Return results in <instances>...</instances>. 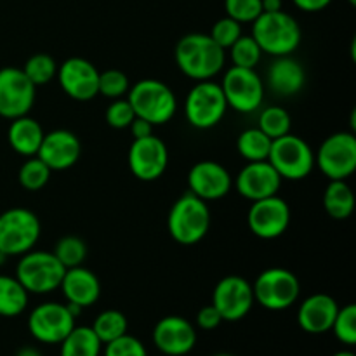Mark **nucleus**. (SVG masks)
I'll return each instance as SVG.
<instances>
[{
	"instance_id": "f257e3e1",
	"label": "nucleus",
	"mask_w": 356,
	"mask_h": 356,
	"mask_svg": "<svg viewBox=\"0 0 356 356\" xmlns=\"http://www.w3.org/2000/svg\"><path fill=\"white\" fill-rule=\"evenodd\" d=\"M174 58L181 72L191 80H212L226 63V51L211 35L188 33L176 44Z\"/></svg>"
},
{
	"instance_id": "f03ea898",
	"label": "nucleus",
	"mask_w": 356,
	"mask_h": 356,
	"mask_svg": "<svg viewBox=\"0 0 356 356\" xmlns=\"http://www.w3.org/2000/svg\"><path fill=\"white\" fill-rule=\"evenodd\" d=\"M211 228V211L207 202L191 191L181 195L172 204L167 218V229L181 245H195L205 238Z\"/></svg>"
},
{
	"instance_id": "7ed1b4c3",
	"label": "nucleus",
	"mask_w": 356,
	"mask_h": 356,
	"mask_svg": "<svg viewBox=\"0 0 356 356\" xmlns=\"http://www.w3.org/2000/svg\"><path fill=\"white\" fill-rule=\"evenodd\" d=\"M252 38L261 51L275 56H291L301 45L302 31L296 17L284 10L261 13L252 23Z\"/></svg>"
},
{
	"instance_id": "20e7f679",
	"label": "nucleus",
	"mask_w": 356,
	"mask_h": 356,
	"mask_svg": "<svg viewBox=\"0 0 356 356\" xmlns=\"http://www.w3.org/2000/svg\"><path fill=\"white\" fill-rule=\"evenodd\" d=\"M127 99L136 117L152 125H163L172 120L177 110L176 94L167 83L156 79H143L129 89Z\"/></svg>"
},
{
	"instance_id": "39448f33",
	"label": "nucleus",
	"mask_w": 356,
	"mask_h": 356,
	"mask_svg": "<svg viewBox=\"0 0 356 356\" xmlns=\"http://www.w3.org/2000/svg\"><path fill=\"white\" fill-rule=\"evenodd\" d=\"M16 278L28 294H51L61 285L66 268L47 250H33L19 256Z\"/></svg>"
},
{
	"instance_id": "423d86ee",
	"label": "nucleus",
	"mask_w": 356,
	"mask_h": 356,
	"mask_svg": "<svg viewBox=\"0 0 356 356\" xmlns=\"http://www.w3.org/2000/svg\"><path fill=\"white\" fill-rule=\"evenodd\" d=\"M40 233V219L30 209L13 207L0 214V250L7 257L30 252Z\"/></svg>"
},
{
	"instance_id": "0eeeda50",
	"label": "nucleus",
	"mask_w": 356,
	"mask_h": 356,
	"mask_svg": "<svg viewBox=\"0 0 356 356\" xmlns=\"http://www.w3.org/2000/svg\"><path fill=\"white\" fill-rule=\"evenodd\" d=\"M268 162L282 179L301 181L312 174L315 167V153L305 139L289 132L271 141Z\"/></svg>"
},
{
	"instance_id": "6e6552de",
	"label": "nucleus",
	"mask_w": 356,
	"mask_h": 356,
	"mask_svg": "<svg viewBox=\"0 0 356 356\" xmlns=\"http://www.w3.org/2000/svg\"><path fill=\"white\" fill-rule=\"evenodd\" d=\"M228 103L221 86L212 80H200L188 92L184 101V115L190 125L200 131L216 127L225 117Z\"/></svg>"
},
{
	"instance_id": "1a4fd4ad",
	"label": "nucleus",
	"mask_w": 356,
	"mask_h": 356,
	"mask_svg": "<svg viewBox=\"0 0 356 356\" xmlns=\"http://www.w3.org/2000/svg\"><path fill=\"white\" fill-rule=\"evenodd\" d=\"M254 299L270 312H284L298 302L301 294L299 278L285 268H270L256 278Z\"/></svg>"
},
{
	"instance_id": "9d476101",
	"label": "nucleus",
	"mask_w": 356,
	"mask_h": 356,
	"mask_svg": "<svg viewBox=\"0 0 356 356\" xmlns=\"http://www.w3.org/2000/svg\"><path fill=\"white\" fill-rule=\"evenodd\" d=\"M315 165L330 179H343L353 176L356 170V136L355 132H336L320 145L315 155Z\"/></svg>"
},
{
	"instance_id": "9b49d317",
	"label": "nucleus",
	"mask_w": 356,
	"mask_h": 356,
	"mask_svg": "<svg viewBox=\"0 0 356 356\" xmlns=\"http://www.w3.org/2000/svg\"><path fill=\"white\" fill-rule=\"evenodd\" d=\"M219 86L228 106L238 113H254L264 101V82L256 70L232 66Z\"/></svg>"
},
{
	"instance_id": "f8f14e48",
	"label": "nucleus",
	"mask_w": 356,
	"mask_h": 356,
	"mask_svg": "<svg viewBox=\"0 0 356 356\" xmlns=\"http://www.w3.org/2000/svg\"><path fill=\"white\" fill-rule=\"evenodd\" d=\"M75 320L68 305L42 302L28 316V330L38 343L61 344L75 327Z\"/></svg>"
},
{
	"instance_id": "ddd939ff",
	"label": "nucleus",
	"mask_w": 356,
	"mask_h": 356,
	"mask_svg": "<svg viewBox=\"0 0 356 356\" xmlns=\"http://www.w3.org/2000/svg\"><path fill=\"white\" fill-rule=\"evenodd\" d=\"M37 87L16 66L0 70V117L7 120L24 117L35 104Z\"/></svg>"
},
{
	"instance_id": "4468645a",
	"label": "nucleus",
	"mask_w": 356,
	"mask_h": 356,
	"mask_svg": "<svg viewBox=\"0 0 356 356\" xmlns=\"http://www.w3.org/2000/svg\"><path fill=\"white\" fill-rule=\"evenodd\" d=\"M254 302L256 299L252 284L240 275H228L221 278L212 292V306L219 312L222 322H238L245 318Z\"/></svg>"
},
{
	"instance_id": "2eb2a0df",
	"label": "nucleus",
	"mask_w": 356,
	"mask_h": 356,
	"mask_svg": "<svg viewBox=\"0 0 356 356\" xmlns=\"http://www.w3.org/2000/svg\"><path fill=\"white\" fill-rule=\"evenodd\" d=\"M249 228L257 238L275 240L284 235L291 225V207L278 195L252 202L247 214Z\"/></svg>"
},
{
	"instance_id": "dca6fc26",
	"label": "nucleus",
	"mask_w": 356,
	"mask_h": 356,
	"mask_svg": "<svg viewBox=\"0 0 356 356\" xmlns=\"http://www.w3.org/2000/svg\"><path fill=\"white\" fill-rule=\"evenodd\" d=\"M129 169L139 181H156L163 176L169 165V149L156 136L132 139L127 155Z\"/></svg>"
},
{
	"instance_id": "f3484780",
	"label": "nucleus",
	"mask_w": 356,
	"mask_h": 356,
	"mask_svg": "<svg viewBox=\"0 0 356 356\" xmlns=\"http://www.w3.org/2000/svg\"><path fill=\"white\" fill-rule=\"evenodd\" d=\"M58 82L66 96L75 101H90L97 96L99 72L83 58H70L58 66Z\"/></svg>"
},
{
	"instance_id": "a211bd4d",
	"label": "nucleus",
	"mask_w": 356,
	"mask_h": 356,
	"mask_svg": "<svg viewBox=\"0 0 356 356\" xmlns=\"http://www.w3.org/2000/svg\"><path fill=\"white\" fill-rule=\"evenodd\" d=\"M232 174L225 165L214 160H202L188 172V186L193 195L205 202L219 200L232 190Z\"/></svg>"
},
{
	"instance_id": "6ab92c4d",
	"label": "nucleus",
	"mask_w": 356,
	"mask_h": 356,
	"mask_svg": "<svg viewBox=\"0 0 356 356\" xmlns=\"http://www.w3.org/2000/svg\"><path fill=\"white\" fill-rule=\"evenodd\" d=\"M153 343L165 356H184L197 344V330L183 316L170 315L156 322Z\"/></svg>"
},
{
	"instance_id": "aec40b11",
	"label": "nucleus",
	"mask_w": 356,
	"mask_h": 356,
	"mask_svg": "<svg viewBox=\"0 0 356 356\" xmlns=\"http://www.w3.org/2000/svg\"><path fill=\"white\" fill-rule=\"evenodd\" d=\"M282 177L268 160L249 162L235 177V188L238 195L250 202L278 195Z\"/></svg>"
},
{
	"instance_id": "412c9836",
	"label": "nucleus",
	"mask_w": 356,
	"mask_h": 356,
	"mask_svg": "<svg viewBox=\"0 0 356 356\" xmlns=\"http://www.w3.org/2000/svg\"><path fill=\"white\" fill-rule=\"evenodd\" d=\"M80 153V139L66 129H56L44 134L37 156L51 170H66L79 162Z\"/></svg>"
},
{
	"instance_id": "4be33fe9",
	"label": "nucleus",
	"mask_w": 356,
	"mask_h": 356,
	"mask_svg": "<svg viewBox=\"0 0 356 356\" xmlns=\"http://www.w3.org/2000/svg\"><path fill=\"white\" fill-rule=\"evenodd\" d=\"M339 306L329 294H313L301 302L298 312V323L308 334H325L332 329Z\"/></svg>"
},
{
	"instance_id": "5701e85b",
	"label": "nucleus",
	"mask_w": 356,
	"mask_h": 356,
	"mask_svg": "<svg viewBox=\"0 0 356 356\" xmlns=\"http://www.w3.org/2000/svg\"><path fill=\"white\" fill-rule=\"evenodd\" d=\"M59 289H61L66 302L76 305L82 309L97 302L101 296L99 278L83 266L68 268L65 271V277H63Z\"/></svg>"
},
{
	"instance_id": "b1692460",
	"label": "nucleus",
	"mask_w": 356,
	"mask_h": 356,
	"mask_svg": "<svg viewBox=\"0 0 356 356\" xmlns=\"http://www.w3.org/2000/svg\"><path fill=\"white\" fill-rule=\"evenodd\" d=\"M266 83L277 96H296L305 87L306 72L292 56H278L268 68Z\"/></svg>"
},
{
	"instance_id": "393cba45",
	"label": "nucleus",
	"mask_w": 356,
	"mask_h": 356,
	"mask_svg": "<svg viewBox=\"0 0 356 356\" xmlns=\"http://www.w3.org/2000/svg\"><path fill=\"white\" fill-rule=\"evenodd\" d=\"M44 129L38 124L35 118L24 117L14 118L10 120L9 131H7V141H9L10 148L21 156H35L38 153V148L44 139Z\"/></svg>"
},
{
	"instance_id": "a878e982",
	"label": "nucleus",
	"mask_w": 356,
	"mask_h": 356,
	"mask_svg": "<svg viewBox=\"0 0 356 356\" xmlns=\"http://www.w3.org/2000/svg\"><path fill=\"white\" fill-rule=\"evenodd\" d=\"M323 209L336 221H344L355 211V193L343 179H330L323 191Z\"/></svg>"
},
{
	"instance_id": "bb28decb",
	"label": "nucleus",
	"mask_w": 356,
	"mask_h": 356,
	"mask_svg": "<svg viewBox=\"0 0 356 356\" xmlns=\"http://www.w3.org/2000/svg\"><path fill=\"white\" fill-rule=\"evenodd\" d=\"M103 343L90 327H73L72 332L61 341L59 356H99Z\"/></svg>"
},
{
	"instance_id": "cd10ccee",
	"label": "nucleus",
	"mask_w": 356,
	"mask_h": 356,
	"mask_svg": "<svg viewBox=\"0 0 356 356\" xmlns=\"http://www.w3.org/2000/svg\"><path fill=\"white\" fill-rule=\"evenodd\" d=\"M28 292L16 277L0 275V316H19L28 306Z\"/></svg>"
},
{
	"instance_id": "c85d7f7f",
	"label": "nucleus",
	"mask_w": 356,
	"mask_h": 356,
	"mask_svg": "<svg viewBox=\"0 0 356 356\" xmlns=\"http://www.w3.org/2000/svg\"><path fill=\"white\" fill-rule=\"evenodd\" d=\"M271 148V139L259 131L257 127L247 129L236 139V149H238L240 156L245 159L247 162H261V160H268Z\"/></svg>"
},
{
	"instance_id": "c756f323",
	"label": "nucleus",
	"mask_w": 356,
	"mask_h": 356,
	"mask_svg": "<svg viewBox=\"0 0 356 356\" xmlns=\"http://www.w3.org/2000/svg\"><path fill=\"white\" fill-rule=\"evenodd\" d=\"M127 327L129 323L124 313L118 312V309H106L96 316L90 329L94 330L101 343L108 344L127 334Z\"/></svg>"
},
{
	"instance_id": "7c9ffc66",
	"label": "nucleus",
	"mask_w": 356,
	"mask_h": 356,
	"mask_svg": "<svg viewBox=\"0 0 356 356\" xmlns=\"http://www.w3.org/2000/svg\"><path fill=\"white\" fill-rule=\"evenodd\" d=\"M291 127H292V118L285 108L268 106L259 113L257 129L263 131L271 141L289 134V132H291Z\"/></svg>"
},
{
	"instance_id": "2f4dec72",
	"label": "nucleus",
	"mask_w": 356,
	"mask_h": 356,
	"mask_svg": "<svg viewBox=\"0 0 356 356\" xmlns=\"http://www.w3.org/2000/svg\"><path fill=\"white\" fill-rule=\"evenodd\" d=\"M21 70L35 87H40L54 79L56 73H58V65H56L54 58H51L45 52H37L31 58H28V61L24 63Z\"/></svg>"
},
{
	"instance_id": "473e14b6",
	"label": "nucleus",
	"mask_w": 356,
	"mask_h": 356,
	"mask_svg": "<svg viewBox=\"0 0 356 356\" xmlns=\"http://www.w3.org/2000/svg\"><path fill=\"white\" fill-rule=\"evenodd\" d=\"M51 172L52 170L35 155L30 156V159L21 165L19 172H17V181H19V184L24 190L38 191L49 183Z\"/></svg>"
},
{
	"instance_id": "72a5a7b5",
	"label": "nucleus",
	"mask_w": 356,
	"mask_h": 356,
	"mask_svg": "<svg viewBox=\"0 0 356 356\" xmlns=\"http://www.w3.org/2000/svg\"><path fill=\"white\" fill-rule=\"evenodd\" d=\"M56 257H58L59 263L68 270V268H75V266H82L83 261L87 257V245L82 238L79 236H63L59 238V242L56 243L54 249Z\"/></svg>"
},
{
	"instance_id": "f704fd0d",
	"label": "nucleus",
	"mask_w": 356,
	"mask_h": 356,
	"mask_svg": "<svg viewBox=\"0 0 356 356\" xmlns=\"http://www.w3.org/2000/svg\"><path fill=\"white\" fill-rule=\"evenodd\" d=\"M229 56H232L233 66L256 70V66L261 61V56H263V51H261L257 42L252 38V35H242L229 47Z\"/></svg>"
},
{
	"instance_id": "c9c22d12",
	"label": "nucleus",
	"mask_w": 356,
	"mask_h": 356,
	"mask_svg": "<svg viewBox=\"0 0 356 356\" xmlns=\"http://www.w3.org/2000/svg\"><path fill=\"white\" fill-rule=\"evenodd\" d=\"M334 336L337 341L346 346H355L356 344V306L346 305L339 308L336 318H334L332 329Z\"/></svg>"
},
{
	"instance_id": "e433bc0d",
	"label": "nucleus",
	"mask_w": 356,
	"mask_h": 356,
	"mask_svg": "<svg viewBox=\"0 0 356 356\" xmlns=\"http://www.w3.org/2000/svg\"><path fill=\"white\" fill-rule=\"evenodd\" d=\"M131 83L127 75L120 70H106L99 73V83H97V94L108 97V99H118L127 96Z\"/></svg>"
},
{
	"instance_id": "4c0bfd02",
	"label": "nucleus",
	"mask_w": 356,
	"mask_h": 356,
	"mask_svg": "<svg viewBox=\"0 0 356 356\" xmlns=\"http://www.w3.org/2000/svg\"><path fill=\"white\" fill-rule=\"evenodd\" d=\"M226 16L238 21L240 24L254 23L263 13L261 0H225Z\"/></svg>"
},
{
	"instance_id": "58836bf2",
	"label": "nucleus",
	"mask_w": 356,
	"mask_h": 356,
	"mask_svg": "<svg viewBox=\"0 0 356 356\" xmlns=\"http://www.w3.org/2000/svg\"><path fill=\"white\" fill-rule=\"evenodd\" d=\"M209 35H211V38L219 45V47H222L226 51V49L232 47V45L243 35L242 24H240L238 21L232 19V17L225 16L221 17V19L216 21Z\"/></svg>"
},
{
	"instance_id": "ea45409f",
	"label": "nucleus",
	"mask_w": 356,
	"mask_h": 356,
	"mask_svg": "<svg viewBox=\"0 0 356 356\" xmlns=\"http://www.w3.org/2000/svg\"><path fill=\"white\" fill-rule=\"evenodd\" d=\"M136 118L134 110L127 97H118L111 101L110 106L106 108V122L113 129H129L131 122Z\"/></svg>"
},
{
	"instance_id": "a19ab883",
	"label": "nucleus",
	"mask_w": 356,
	"mask_h": 356,
	"mask_svg": "<svg viewBox=\"0 0 356 356\" xmlns=\"http://www.w3.org/2000/svg\"><path fill=\"white\" fill-rule=\"evenodd\" d=\"M104 346H106L104 356H148L145 344L138 337L129 336V334H124Z\"/></svg>"
},
{
	"instance_id": "79ce46f5",
	"label": "nucleus",
	"mask_w": 356,
	"mask_h": 356,
	"mask_svg": "<svg viewBox=\"0 0 356 356\" xmlns=\"http://www.w3.org/2000/svg\"><path fill=\"white\" fill-rule=\"evenodd\" d=\"M221 323H222L221 315H219V312L212 305L204 306V308L197 313V325L200 327V329L214 330L218 329Z\"/></svg>"
},
{
	"instance_id": "37998d69",
	"label": "nucleus",
	"mask_w": 356,
	"mask_h": 356,
	"mask_svg": "<svg viewBox=\"0 0 356 356\" xmlns=\"http://www.w3.org/2000/svg\"><path fill=\"white\" fill-rule=\"evenodd\" d=\"M153 127H155V125H152L148 120H145V118H139V117H136L134 120L131 122V125H129L132 139L148 138V136L153 134Z\"/></svg>"
},
{
	"instance_id": "c03bdc74",
	"label": "nucleus",
	"mask_w": 356,
	"mask_h": 356,
	"mask_svg": "<svg viewBox=\"0 0 356 356\" xmlns=\"http://www.w3.org/2000/svg\"><path fill=\"white\" fill-rule=\"evenodd\" d=\"M298 9L305 13H320L332 3V0H292Z\"/></svg>"
},
{
	"instance_id": "a18cd8bd",
	"label": "nucleus",
	"mask_w": 356,
	"mask_h": 356,
	"mask_svg": "<svg viewBox=\"0 0 356 356\" xmlns=\"http://www.w3.org/2000/svg\"><path fill=\"white\" fill-rule=\"evenodd\" d=\"M261 6H263V13H277V10H282L284 2L282 0H261Z\"/></svg>"
},
{
	"instance_id": "49530a36",
	"label": "nucleus",
	"mask_w": 356,
	"mask_h": 356,
	"mask_svg": "<svg viewBox=\"0 0 356 356\" xmlns=\"http://www.w3.org/2000/svg\"><path fill=\"white\" fill-rule=\"evenodd\" d=\"M16 356H42V355L40 351L35 350V348L26 346V348H21V350L16 353Z\"/></svg>"
},
{
	"instance_id": "de8ad7c7",
	"label": "nucleus",
	"mask_w": 356,
	"mask_h": 356,
	"mask_svg": "<svg viewBox=\"0 0 356 356\" xmlns=\"http://www.w3.org/2000/svg\"><path fill=\"white\" fill-rule=\"evenodd\" d=\"M6 261H7V256L2 252V250H0V266H3V264H6Z\"/></svg>"
},
{
	"instance_id": "09e8293b",
	"label": "nucleus",
	"mask_w": 356,
	"mask_h": 356,
	"mask_svg": "<svg viewBox=\"0 0 356 356\" xmlns=\"http://www.w3.org/2000/svg\"><path fill=\"white\" fill-rule=\"evenodd\" d=\"M334 356H355V353H351V351H339V353H336Z\"/></svg>"
},
{
	"instance_id": "8fccbe9b",
	"label": "nucleus",
	"mask_w": 356,
	"mask_h": 356,
	"mask_svg": "<svg viewBox=\"0 0 356 356\" xmlns=\"http://www.w3.org/2000/svg\"><path fill=\"white\" fill-rule=\"evenodd\" d=\"M212 356H233V355H229V353H218V355H212Z\"/></svg>"
},
{
	"instance_id": "3c124183",
	"label": "nucleus",
	"mask_w": 356,
	"mask_h": 356,
	"mask_svg": "<svg viewBox=\"0 0 356 356\" xmlns=\"http://www.w3.org/2000/svg\"><path fill=\"white\" fill-rule=\"evenodd\" d=\"M348 2H350L351 6H356V0H348Z\"/></svg>"
}]
</instances>
